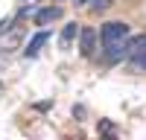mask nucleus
<instances>
[{
    "mask_svg": "<svg viewBox=\"0 0 146 140\" xmlns=\"http://www.w3.org/2000/svg\"><path fill=\"white\" fill-rule=\"evenodd\" d=\"M100 134H102V137H117V128L108 123V120H102V123H100Z\"/></svg>",
    "mask_w": 146,
    "mask_h": 140,
    "instance_id": "6e6552de",
    "label": "nucleus"
},
{
    "mask_svg": "<svg viewBox=\"0 0 146 140\" xmlns=\"http://www.w3.org/2000/svg\"><path fill=\"white\" fill-rule=\"evenodd\" d=\"M79 53H82L85 58H91V55L96 53V32H94L91 26L79 29Z\"/></svg>",
    "mask_w": 146,
    "mask_h": 140,
    "instance_id": "7ed1b4c3",
    "label": "nucleus"
},
{
    "mask_svg": "<svg viewBox=\"0 0 146 140\" xmlns=\"http://www.w3.org/2000/svg\"><path fill=\"white\" fill-rule=\"evenodd\" d=\"M47 41H50V29L44 26L41 32H35V35H32V41H29V47H27V55H29V58H32V55H38V53L44 50V44H47Z\"/></svg>",
    "mask_w": 146,
    "mask_h": 140,
    "instance_id": "39448f33",
    "label": "nucleus"
},
{
    "mask_svg": "<svg viewBox=\"0 0 146 140\" xmlns=\"http://www.w3.org/2000/svg\"><path fill=\"white\" fill-rule=\"evenodd\" d=\"M58 38H62V44H64V47H70L73 41L79 38V23H73V20H67V26L62 29V35H58Z\"/></svg>",
    "mask_w": 146,
    "mask_h": 140,
    "instance_id": "423d86ee",
    "label": "nucleus"
},
{
    "mask_svg": "<svg viewBox=\"0 0 146 140\" xmlns=\"http://www.w3.org/2000/svg\"><path fill=\"white\" fill-rule=\"evenodd\" d=\"M111 3H114V0H96V3H91V9H94V12H105Z\"/></svg>",
    "mask_w": 146,
    "mask_h": 140,
    "instance_id": "1a4fd4ad",
    "label": "nucleus"
},
{
    "mask_svg": "<svg viewBox=\"0 0 146 140\" xmlns=\"http://www.w3.org/2000/svg\"><path fill=\"white\" fill-rule=\"evenodd\" d=\"M73 3H76V6H88L91 0H73Z\"/></svg>",
    "mask_w": 146,
    "mask_h": 140,
    "instance_id": "9d476101",
    "label": "nucleus"
},
{
    "mask_svg": "<svg viewBox=\"0 0 146 140\" xmlns=\"http://www.w3.org/2000/svg\"><path fill=\"white\" fill-rule=\"evenodd\" d=\"M53 20H62V9L58 6H47V9L35 12V23H38V26H47V23H53Z\"/></svg>",
    "mask_w": 146,
    "mask_h": 140,
    "instance_id": "20e7f679",
    "label": "nucleus"
},
{
    "mask_svg": "<svg viewBox=\"0 0 146 140\" xmlns=\"http://www.w3.org/2000/svg\"><path fill=\"white\" fill-rule=\"evenodd\" d=\"M0 90H3V82H0Z\"/></svg>",
    "mask_w": 146,
    "mask_h": 140,
    "instance_id": "9b49d317",
    "label": "nucleus"
},
{
    "mask_svg": "<svg viewBox=\"0 0 146 140\" xmlns=\"http://www.w3.org/2000/svg\"><path fill=\"white\" fill-rule=\"evenodd\" d=\"M100 38H102V50L108 55V61L117 64V61H123V58L129 55V44H131L129 23H123V20H108V23H102Z\"/></svg>",
    "mask_w": 146,
    "mask_h": 140,
    "instance_id": "f257e3e1",
    "label": "nucleus"
},
{
    "mask_svg": "<svg viewBox=\"0 0 146 140\" xmlns=\"http://www.w3.org/2000/svg\"><path fill=\"white\" fill-rule=\"evenodd\" d=\"M18 41H21V35H18V32H9L6 38H0V50H15Z\"/></svg>",
    "mask_w": 146,
    "mask_h": 140,
    "instance_id": "0eeeda50",
    "label": "nucleus"
},
{
    "mask_svg": "<svg viewBox=\"0 0 146 140\" xmlns=\"http://www.w3.org/2000/svg\"><path fill=\"white\" fill-rule=\"evenodd\" d=\"M129 64L137 70V73H146V32L137 35V38H131L129 44Z\"/></svg>",
    "mask_w": 146,
    "mask_h": 140,
    "instance_id": "f03ea898",
    "label": "nucleus"
}]
</instances>
